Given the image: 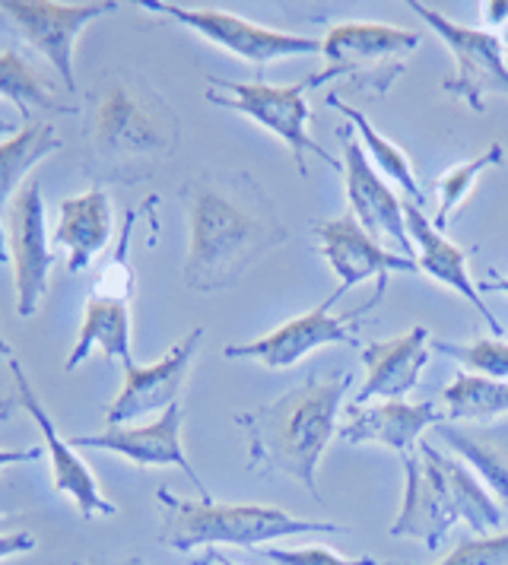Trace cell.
<instances>
[{
  "mask_svg": "<svg viewBox=\"0 0 508 565\" xmlns=\"http://www.w3.org/2000/svg\"><path fill=\"white\" fill-rule=\"evenodd\" d=\"M184 282L223 292L248 274L257 257L286 242V226L264 188L245 172H203L188 181Z\"/></svg>",
  "mask_w": 508,
  "mask_h": 565,
  "instance_id": "obj_1",
  "label": "cell"
},
{
  "mask_svg": "<svg viewBox=\"0 0 508 565\" xmlns=\"http://www.w3.org/2000/svg\"><path fill=\"white\" fill-rule=\"evenodd\" d=\"M350 382V375L308 379L257 411L239 413L235 423L248 436V463L254 470L293 477L321 502L318 463L337 436V411Z\"/></svg>",
  "mask_w": 508,
  "mask_h": 565,
  "instance_id": "obj_2",
  "label": "cell"
},
{
  "mask_svg": "<svg viewBox=\"0 0 508 565\" xmlns=\"http://www.w3.org/2000/svg\"><path fill=\"white\" fill-rule=\"evenodd\" d=\"M89 159L108 179H144L178 150L181 125L150 83L112 74L89 96Z\"/></svg>",
  "mask_w": 508,
  "mask_h": 565,
  "instance_id": "obj_3",
  "label": "cell"
},
{
  "mask_svg": "<svg viewBox=\"0 0 508 565\" xmlns=\"http://www.w3.org/2000/svg\"><path fill=\"white\" fill-rule=\"evenodd\" d=\"M159 502L166 505L159 540L178 553H191L198 546H254L283 537H303V534H343L347 527L330 521H311L279 512L271 505H226L213 502L210 495L201 499H178L172 489H159Z\"/></svg>",
  "mask_w": 508,
  "mask_h": 565,
  "instance_id": "obj_4",
  "label": "cell"
},
{
  "mask_svg": "<svg viewBox=\"0 0 508 565\" xmlns=\"http://www.w3.org/2000/svg\"><path fill=\"white\" fill-rule=\"evenodd\" d=\"M311 86V77L289 83V86H274L264 79L254 83H232V79H207V103L229 108L242 118H248L264 130H271L279 137L293 162L299 169V175H308L305 156H318L321 162H328L330 169L343 172V162L337 156H330L321 143H315V137H308V121H311V108L305 103V89Z\"/></svg>",
  "mask_w": 508,
  "mask_h": 565,
  "instance_id": "obj_5",
  "label": "cell"
},
{
  "mask_svg": "<svg viewBox=\"0 0 508 565\" xmlns=\"http://www.w3.org/2000/svg\"><path fill=\"white\" fill-rule=\"evenodd\" d=\"M420 32L384 23H340L330 26L321 39L325 67L311 77V86L328 79H353L356 86H372L375 96H384L394 79L410 64V54L420 49Z\"/></svg>",
  "mask_w": 508,
  "mask_h": 565,
  "instance_id": "obj_6",
  "label": "cell"
},
{
  "mask_svg": "<svg viewBox=\"0 0 508 565\" xmlns=\"http://www.w3.org/2000/svg\"><path fill=\"white\" fill-rule=\"evenodd\" d=\"M406 7L416 10V17L448 45L455 57V74L442 83V93L461 99L477 115L486 105V96H508V64L502 39L496 32L461 26L420 0H406Z\"/></svg>",
  "mask_w": 508,
  "mask_h": 565,
  "instance_id": "obj_7",
  "label": "cell"
},
{
  "mask_svg": "<svg viewBox=\"0 0 508 565\" xmlns=\"http://www.w3.org/2000/svg\"><path fill=\"white\" fill-rule=\"evenodd\" d=\"M384 286H388V280H379L375 296L353 311H334V302L325 299L318 309L305 311L299 318L279 324L277 331H271V334L248 340V343H229L223 356L226 360H252L257 365H264V369H289V365L305 360L308 353L330 347V343L359 347V334H356L359 321L384 296Z\"/></svg>",
  "mask_w": 508,
  "mask_h": 565,
  "instance_id": "obj_8",
  "label": "cell"
},
{
  "mask_svg": "<svg viewBox=\"0 0 508 565\" xmlns=\"http://www.w3.org/2000/svg\"><path fill=\"white\" fill-rule=\"evenodd\" d=\"M140 7L176 20L191 32H198L210 45H220L223 52L235 54L254 67H267L277 57L321 54V39L257 26V23H248V20L223 13V10H191V7H178V3H166V0H144Z\"/></svg>",
  "mask_w": 508,
  "mask_h": 565,
  "instance_id": "obj_9",
  "label": "cell"
},
{
  "mask_svg": "<svg viewBox=\"0 0 508 565\" xmlns=\"http://www.w3.org/2000/svg\"><path fill=\"white\" fill-rule=\"evenodd\" d=\"M0 10L23 32V39L49 61L61 77L64 89H76L74 45L80 32L118 10L115 0H86V3H61V0H3Z\"/></svg>",
  "mask_w": 508,
  "mask_h": 565,
  "instance_id": "obj_10",
  "label": "cell"
},
{
  "mask_svg": "<svg viewBox=\"0 0 508 565\" xmlns=\"http://www.w3.org/2000/svg\"><path fill=\"white\" fill-rule=\"evenodd\" d=\"M7 248L17 289V315L32 318L49 289L54 252L49 242L45 198L39 181H25L7 204Z\"/></svg>",
  "mask_w": 508,
  "mask_h": 565,
  "instance_id": "obj_11",
  "label": "cell"
},
{
  "mask_svg": "<svg viewBox=\"0 0 508 565\" xmlns=\"http://www.w3.org/2000/svg\"><path fill=\"white\" fill-rule=\"evenodd\" d=\"M404 502L398 521L391 524V534L420 540L423 546L435 550L461 521V505L445 467V455L420 441L416 458L404 455Z\"/></svg>",
  "mask_w": 508,
  "mask_h": 565,
  "instance_id": "obj_12",
  "label": "cell"
},
{
  "mask_svg": "<svg viewBox=\"0 0 508 565\" xmlns=\"http://www.w3.org/2000/svg\"><path fill=\"white\" fill-rule=\"evenodd\" d=\"M203 340V328H194L191 334H184L176 347L152 365H127L125 385L118 391V397L108 404L105 423L108 426H127L147 413H166L172 404H178V394L188 382L191 362L198 356V347Z\"/></svg>",
  "mask_w": 508,
  "mask_h": 565,
  "instance_id": "obj_13",
  "label": "cell"
},
{
  "mask_svg": "<svg viewBox=\"0 0 508 565\" xmlns=\"http://www.w3.org/2000/svg\"><path fill=\"white\" fill-rule=\"evenodd\" d=\"M343 181H347V198L353 206L356 223L369 232L375 242H391L398 255L413 260V242L406 235V210L394 198V191L384 184L375 166L362 156V143L353 137V128L343 125Z\"/></svg>",
  "mask_w": 508,
  "mask_h": 565,
  "instance_id": "obj_14",
  "label": "cell"
},
{
  "mask_svg": "<svg viewBox=\"0 0 508 565\" xmlns=\"http://www.w3.org/2000/svg\"><path fill=\"white\" fill-rule=\"evenodd\" d=\"M315 238H318V252L325 255L330 270L337 274V289L328 299L337 306L340 296H347L356 282L379 277L388 280V274H416V260L404 255H391L384 245H379L369 232L356 223L353 213L315 223Z\"/></svg>",
  "mask_w": 508,
  "mask_h": 565,
  "instance_id": "obj_15",
  "label": "cell"
},
{
  "mask_svg": "<svg viewBox=\"0 0 508 565\" xmlns=\"http://www.w3.org/2000/svg\"><path fill=\"white\" fill-rule=\"evenodd\" d=\"M10 369H13L17 391H20V401H23L25 413L35 419V426L42 429V438H45V451L51 455V470H54V492L67 495L76 505V512H80L83 521H93L96 514L115 518V514H118V505H115L112 499H105V492H102V487L96 483L89 463L83 461V458L76 455L74 445L57 433L51 413L45 411V404L39 401V394L29 385L23 365L17 360H10Z\"/></svg>",
  "mask_w": 508,
  "mask_h": 565,
  "instance_id": "obj_16",
  "label": "cell"
},
{
  "mask_svg": "<svg viewBox=\"0 0 508 565\" xmlns=\"http://www.w3.org/2000/svg\"><path fill=\"white\" fill-rule=\"evenodd\" d=\"M181 423H184V411H181V404H172L159 419H152L147 426H108L96 436H76L74 448L112 451V455H121L130 463H137V467H178L191 477L198 492L207 495V489H203L188 455H184Z\"/></svg>",
  "mask_w": 508,
  "mask_h": 565,
  "instance_id": "obj_17",
  "label": "cell"
},
{
  "mask_svg": "<svg viewBox=\"0 0 508 565\" xmlns=\"http://www.w3.org/2000/svg\"><path fill=\"white\" fill-rule=\"evenodd\" d=\"M362 362H366V385L356 394V407H369L375 397L401 401L420 385L423 365L430 362V331L413 328L391 340L366 343Z\"/></svg>",
  "mask_w": 508,
  "mask_h": 565,
  "instance_id": "obj_18",
  "label": "cell"
},
{
  "mask_svg": "<svg viewBox=\"0 0 508 565\" xmlns=\"http://www.w3.org/2000/svg\"><path fill=\"white\" fill-rule=\"evenodd\" d=\"M404 210L406 235H410V242L416 245V267H420L423 274H430L435 282H442V286H448L452 292L464 296V299L477 309V315H480L483 321H489L493 334H502V324L493 318L489 306L483 302L480 286L470 280V274H467V255L432 226L430 220L423 216L420 206L404 204Z\"/></svg>",
  "mask_w": 508,
  "mask_h": 565,
  "instance_id": "obj_19",
  "label": "cell"
},
{
  "mask_svg": "<svg viewBox=\"0 0 508 565\" xmlns=\"http://www.w3.org/2000/svg\"><path fill=\"white\" fill-rule=\"evenodd\" d=\"M442 413L432 401L423 404H404V401H381L375 407H353L350 419L337 426V436L353 445H384L406 455V448L420 436L438 426Z\"/></svg>",
  "mask_w": 508,
  "mask_h": 565,
  "instance_id": "obj_20",
  "label": "cell"
},
{
  "mask_svg": "<svg viewBox=\"0 0 508 565\" xmlns=\"http://www.w3.org/2000/svg\"><path fill=\"white\" fill-rule=\"evenodd\" d=\"M112 242V198L105 188H89L57 206L54 245L67 252V270L83 274Z\"/></svg>",
  "mask_w": 508,
  "mask_h": 565,
  "instance_id": "obj_21",
  "label": "cell"
},
{
  "mask_svg": "<svg viewBox=\"0 0 508 565\" xmlns=\"http://www.w3.org/2000/svg\"><path fill=\"white\" fill-rule=\"evenodd\" d=\"M130 299L118 296H99L89 292L86 306H83V324L76 334L74 350L64 362V372H76V365L93 356V350H102L105 360H118L121 365H134L130 353Z\"/></svg>",
  "mask_w": 508,
  "mask_h": 565,
  "instance_id": "obj_22",
  "label": "cell"
},
{
  "mask_svg": "<svg viewBox=\"0 0 508 565\" xmlns=\"http://www.w3.org/2000/svg\"><path fill=\"white\" fill-rule=\"evenodd\" d=\"M64 147V140L57 137V130L49 121H32L23 125L20 134H13L10 140L0 143V210L13 201V194L25 184V175L45 159L57 153Z\"/></svg>",
  "mask_w": 508,
  "mask_h": 565,
  "instance_id": "obj_23",
  "label": "cell"
},
{
  "mask_svg": "<svg viewBox=\"0 0 508 565\" xmlns=\"http://www.w3.org/2000/svg\"><path fill=\"white\" fill-rule=\"evenodd\" d=\"M328 105H334L337 111H343L347 115V121L356 128V137H359V143L369 150L372 156V162L379 166L381 175H388L391 181H398L401 188H404V194L410 198V204L420 206L423 204V188H420V181L413 175V162H410V156L398 147V143H391L384 134H381L359 108L353 105H347L343 99H337V96H328Z\"/></svg>",
  "mask_w": 508,
  "mask_h": 565,
  "instance_id": "obj_24",
  "label": "cell"
},
{
  "mask_svg": "<svg viewBox=\"0 0 508 565\" xmlns=\"http://www.w3.org/2000/svg\"><path fill=\"white\" fill-rule=\"evenodd\" d=\"M0 96L10 99L23 115L32 111H71L57 103L49 74H42L29 57L13 49H0Z\"/></svg>",
  "mask_w": 508,
  "mask_h": 565,
  "instance_id": "obj_25",
  "label": "cell"
},
{
  "mask_svg": "<svg viewBox=\"0 0 508 565\" xmlns=\"http://www.w3.org/2000/svg\"><path fill=\"white\" fill-rule=\"evenodd\" d=\"M442 404L448 419H493L508 413V382L486 379L477 372H461L445 387Z\"/></svg>",
  "mask_w": 508,
  "mask_h": 565,
  "instance_id": "obj_26",
  "label": "cell"
},
{
  "mask_svg": "<svg viewBox=\"0 0 508 565\" xmlns=\"http://www.w3.org/2000/svg\"><path fill=\"white\" fill-rule=\"evenodd\" d=\"M438 438L448 441V448H455L461 461H467L483 487L508 502V458L493 441L474 436V433H464V429H452V426H442Z\"/></svg>",
  "mask_w": 508,
  "mask_h": 565,
  "instance_id": "obj_27",
  "label": "cell"
},
{
  "mask_svg": "<svg viewBox=\"0 0 508 565\" xmlns=\"http://www.w3.org/2000/svg\"><path fill=\"white\" fill-rule=\"evenodd\" d=\"M493 166H506V147L502 143H493L486 153H480L477 159H470V162H461L455 166L452 172H445L442 181H438V216H435V230L445 232L448 226V220L455 216V210L467 198H470V191H474V184L480 179L486 169H493Z\"/></svg>",
  "mask_w": 508,
  "mask_h": 565,
  "instance_id": "obj_28",
  "label": "cell"
},
{
  "mask_svg": "<svg viewBox=\"0 0 508 565\" xmlns=\"http://www.w3.org/2000/svg\"><path fill=\"white\" fill-rule=\"evenodd\" d=\"M432 350L461 362L464 369L486 375V379H499L508 382V343L499 337L493 340H474V343H445V340H432Z\"/></svg>",
  "mask_w": 508,
  "mask_h": 565,
  "instance_id": "obj_29",
  "label": "cell"
},
{
  "mask_svg": "<svg viewBox=\"0 0 508 565\" xmlns=\"http://www.w3.org/2000/svg\"><path fill=\"white\" fill-rule=\"evenodd\" d=\"M438 565H508V534L467 540L455 546Z\"/></svg>",
  "mask_w": 508,
  "mask_h": 565,
  "instance_id": "obj_30",
  "label": "cell"
},
{
  "mask_svg": "<svg viewBox=\"0 0 508 565\" xmlns=\"http://www.w3.org/2000/svg\"><path fill=\"white\" fill-rule=\"evenodd\" d=\"M267 559L277 565H406V563H381V559H347L340 553H334L328 546H296V550H279L271 546L264 550Z\"/></svg>",
  "mask_w": 508,
  "mask_h": 565,
  "instance_id": "obj_31",
  "label": "cell"
},
{
  "mask_svg": "<svg viewBox=\"0 0 508 565\" xmlns=\"http://www.w3.org/2000/svg\"><path fill=\"white\" fill-rule=\"evenodd\" d=\"M39 546L35 534L29 531H13V534H0V563L3 559H13V556H23V553H32Z\"/></svg>",
  "mask_w": 508,
  "mask_h": 565,
  "instance_id": "obj_32",
  "label": "cell"
},
{
  "mask_svg": "<svg viewBox=\"0 0 508 565\" xmlns=\"http://www.w3.org/2000/svg\"><path fill=\"white\" fill-rule=\"evenodd\" d=\"M42 455H45V448H0V470L25 461H39Z\"/></svg>",
  "mask_w": 508,
  "mask_h": 565,
  "instance_id": "obj_33",
  "label": "cell"
},
{
  "mask_svg": "<svg viewBox=\"0 0 508 565\" xmlns=\"http://www.w3.org/2000/svg\"><path fill=\"white\" fill-rule=\"evenodd\" d=\"M483 20H486V26H496V23H506L508 26V0L483 3Z\"/></svg>",
  "mask_w": 508,
  "mask_h": 565,
  "instance_id": "obj_34",
  "label": "cell"
},
{
  "mask_svg": "<svg viewBox=\"0 0 508 565\" xmlns=\"http://www.w3.org/2000/svg\"><path fill=\"white\" fill-rule=\"evenodd\" d=\"M480 292H506V296H508V277L496 274V270H489V274L483 277Z\"/></svg>",
  "mask_w": 508,
  "mask_h": 565,
  "instance_id": "obj_35",
  "label": "cell"
},
{
  "mask_svg": "<svg viewBox=\"0 0 508 565\" xmlns=\"http://www.w3.org/2000/svg\"><path fill=\"white\" fill-rule=\"evenodd\" d=\"M20 118H13V115H0V143L3 140H10L13 134H20Z\"/></svg>",
  "mask_w": 508,
  "mask_h": 565,
  "instance_id": "obj_36",
  "label": "cell"
},
{
  "mask_svg": "<svg viewBox=\"0 0 508 565\" xmlns=\"http://www.w3.org/2000/svg\"><path fill=\"white\" fill-rule=\"evenodd\" d=\"M201 565H235L232 559H226L223 553H216V550H210L207 556H203V563Z\"/></svg>",
  "mask_w": 508,
  "mask_h": 565,
  "instance_id": "obj_37",
  "label": "cell"
},
{
  "mask_svg": "<svg viewBox=\"0 0 508 565\" xmlns=\"http://www.w3.org/2000/svg\"><path fill=\"white\" fill-rule=\"evenodd\" d=\"M10 260V248H7V230L0 226V264H7Z\"/></svg>",
  "mask_w": 508,
  "mask_h": 565,
  "instance_id": "obj_38",
  "label": "cell"
},
{
  "mask_svg": "<svg viewBox=\"0 0 508 565\" xmlns=\"http://www.w3.org/2000/svg\"><path fill=\"white\" fill-rule=\"evenodd\" d=\"M0 360H13V347L7 343V337L0 331Z\"/></svg>",
  "mask_w": 508,
  "mask_h": 565,
  "instance_id": "obj_39",
  "label": "cell"
},
{
  "mask_svg": "<svg viewBox=\"0 0 508 565\" xmlns=\"http://www.w3.org/2000/svg\"><path fill=\"white\" fill-rule=\"evenodd\" d=\"M76 565H99V563H93V559H86V563H76Z\"/></svg>",
  "mask_w": 508,
  "mask_h": 565,
  "instance_id": "obj_40",
  "label": "cell"
},
{
  "mask_svg": "<svg viewBox=\"0 0 508 565\" xmlns=\"http://www.w3.org/2000/svg\"><path fill=\"white\" fill-rule=\"evenodd\" d=\"M506 45H508V26H506Z\"/></svg>",
  "mask_w": 508,
  "mask_h": 565,
  "instance_id": "obj_41",
  "label": "cell"
},
{
  "mask_svg": "<svg viewBox=\"0 0 508 565\" xmlns=\"http://www.w3.org/2000/svg\"><path fill=\"white\" fill-rule=\"evenodd\" d=\"M134 565H140V559H134Z\"/></svg>",
  "mask_w": 508,
  "mask_h": 565,
  "instance_id": "obj_42",
  "label": "cell"
}]
</instances>
